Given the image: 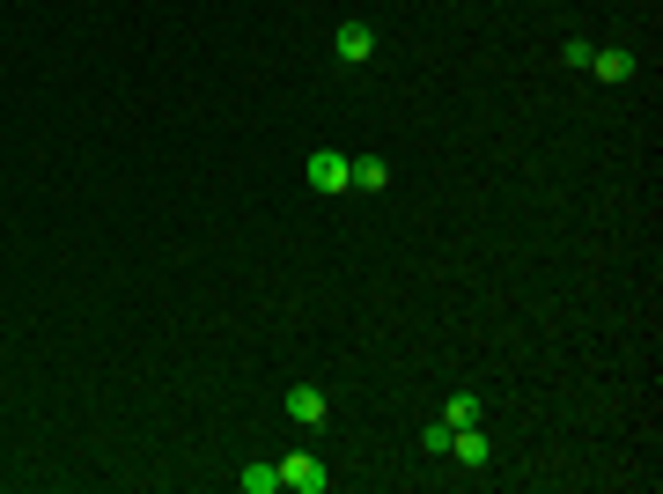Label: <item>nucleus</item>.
<instances>
[{"mask_svg": "<svg viewBox=\"0 0 663 494\" xmlns=\"http://www.w3.org/2000/svg\"><path fill=\"white\" fill-rule=\"evenodd\" d=\"M435 421H443V429H472V421H480V399H472V391H450Z\"/></svg>", "mask_w": 663, "mask_h": 494, "instance_id": "8", "label": "nucleus"}, {"mask_svg": "<svg viewBox=\"0 0 663 494\" xmlns=\"http://www.w3.org/2000/svg\"><path fill=\"white\" fill-rule=\"evenodd\" d=\"M450 458L465 465V472H486V465H494V443H486V435H480V421H472V429H457V435H450Z\"/></svg>", "mask_w": 663, "mask_h": 494, "instance_id": "6", "label": "nucleus"}, {"mask_svg": "<svg viewBox=\"0 0 663 494\" xmlns=\"http://www.w3.org/2000/svg\"><path fill=\"white\" fill-rule=\"evenodd\" d=\"M288 413H296V429H325L332 421V406L317 384H288Z\"/></svg>", "mask_w": 663, "mask_h": 494, "instance_id": "5", "label": "nucleus"}, {"mask_svg": "<svg viewBox=\"0 0 663 494\" xmlns=\"http://www.w3.org/2000/svg\"><path fill=\"white\" fill-rule=\"evenodd\" d=\"M332 472L325 458H310V450H296V458H280V494H325Z\"/></svg>", "mask_w": 663, "mask_h": 494, "instance_id": "1", "label": "nucleus"}, {"mask_svg": "<svg viewBox=\"0 0 663 494\" xmlns=\"http://www.w3.org/2000/svg\"><path fill=\"white\" fill-rule=\"evenodd\" d=\"M332 52H339L347 67L376 60V31H369V23H339V31H332Z\"/></svg>", "mask_w": 663, "mask_h": 494, "instance_id": "4", "label": "nucleus"}, {"mask_svg": "<svg viewBox=\"0 0 663 494\" xmlns=\"http://www.w3.org/2000/svg\"><path fill=\"white\" fill-rule=\"evenodd\" d=\"M450 435H457V429H443V421H427V429H421V450H427V458H450Z\"/></svg>", "mask_w": 663, "mask_h": 494, "instance_id": "10", "label": "nucleus"}, {"mask_svg": "<svg viewBox=\"0 0 663 494\" xmlns=\"http://www.w3.org/2000/svg\"><path fill=\"white\" fill-rule=\"evenodd\" d=\"M302 178H310L317 192H347V155H339V148H317L310 162H302Z\"/></svg>", "mask_w": 663, "mask_h": 494, "instance_id": "3", "label": "nucleus"}, {"mask_svg": "<svg viewBox=\"0 0 663 494\" xmlns=\"http://www.w3.org/2000/svg\"><path fill=\"white\" fill-rule=\"evenodd\" d=\"M237 487H243V494H280V465H243Z\"/></svg>", "mask_w": 663, "mask_h": 494, "instance_id": "9", "label": "nucleus"}, {"mask_svg": "<svg viewBox=\"0 0 663 494\" xmlns=\"http://www.w3.org/2000/svg\"><path fill=\"white\" fill-rule=\"evenodd\" d=\"M384 185H391L384 155H347V192H384Z\"/></svg>", "mask_w": 663, "mask_h": 494, "instance_id": "7", "label": "nucleus"}, {"mask_svg": "<svg viewBox=\"0 0 663 494\" xmlns=\"http://www.w3.org/2000/svg\"><path fill=\"white\" fill-rule=\"evenodd\" d=\"M582 74H590V82H612V89H619V82H634V74H641V60H634L627 45H598Z\"/></svg>", "mask_w": 663, "mask_h": 494, "instance_id": "2", "label": "nucleus"}]
</instances>
